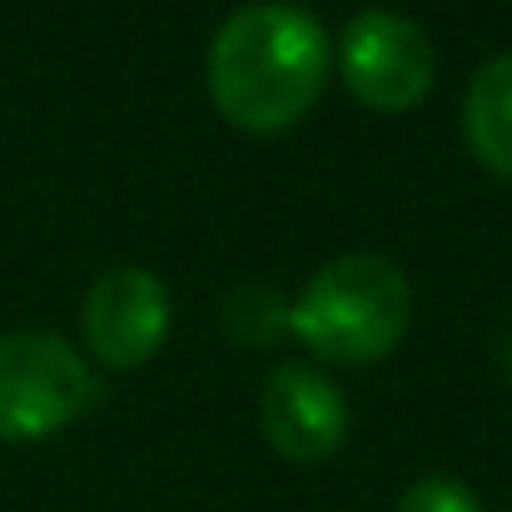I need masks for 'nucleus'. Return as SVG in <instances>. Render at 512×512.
<instances>
[{"mask_svg": "<svg viewBox=\"0 0 512 512\" xmlns=\"http://www.w3.org/2000/svg\"><path fill=\"white\" fill-rule=\"evenodd\" d=\"M503 368L512 373V339H508V348H503Z\"/></svg>", "mask_w": 512, "mask_h": 512, "instance_id": "obj_10", "label": "nucleus"}, {"mask_svg": "<svg viewBox=\"0 0 512 512\" xmlns=\"http://www.w3.org/2000/svg\"><path fill=\"white\" fill-rule=\"evenodd\" d=\"M398 512H483V503L458 478H418L398 498Z\"/></svg>", "mask_w": 512, "mask_h": 512, "instance_id": "obj_9", "label": "nucleus"}, {"mask_svg": "<svg viewBox=\"0 0 512 512\" xmlns=\"http://www.w3.org/2000/svg\"><path fill=\"white\" fill-rule=\"evenodd\" d=\"M289 329V304L269 284H244L224 304V334L239 343H274Z\"/></svg>", "mask_w": 512, "mask_h": 512, "instance_id": "obj_8", "label": "nucleus"}, {"mask_svg": "<svg viewBox=\"0 0 512 512\" xmlns=\"http://www.w3.org/2000/svg\"><path fill=\"white\" fill-rule=\"evenodd\" d=\"M463 135L483 170L512 179V55H498L478 70L463 100Z\"/></svg>", "mask_w": 512, "mask_h": 512, "instance_id": "obj_7", "label": "nucleus"}, {"mask_svg": "<svg viewBox=\"0 0 512 512\" xmlns=\"http://www.w3.org/2000/svg\"><path fill=\"white\" fill-rule=\"evenodd\" d=\"M95 398L85 358L45 329L0 334V443H40L70 428Z\"/></svg>", "mask_w": 512, "mask_h": 512, "instance_id": "obj_3", "label": "nucleus"}, {"mask_svg": "<svg viewBox=\"0 0 512 512\" xmlns=\"http://www.w3.org/2000/svg\"><path fill=\"white\" fill-rule=\"evenodd\" d=\"M413 289L383 254H343L324 264L289 304V334L324 363H373L408 334Z\"/></svg>", "mask_w": 512, "mask_h": 512, "instance_id": "obj_2", "label": "nucleus"}, {"mask_svg": "<svg viewBox=\"0 0 512 512\" xmlns=\"http://www.w3.org/2000/svg\"><path fill=\"white\" fill-rule=\"evenodd\" d=\"M80 329H85L90 353L115 373L150 363L170 339V294H165L160 274L135 269V264L100 274L85 294Z\"/></svg>", "mask_w": 512, "mask_h": 512, "instance_id": "obj_5", "label": "nucleus"}, {"mask_svg": "<svg viewBox=\"0 0 512 512\" xmlns=\"http://www.w3.org/2000/svg\"><path fill=\"white\" fill-rule=\"evenodd\" d=\"M343 85L383 115H403L423 105L433 90V45L398 10H358L339 40Z\"/></svg>", "mask_w": 512, "mask_h": 512, "instance_id": "obj_4", "label": "nucleus"}, {"mask_svg": "<svg viewBox=\"0 0 512 512\" xmlns=\"http://www.w3.org/2000/svg\"><path fill=\"white\" fill-rule=\"evenodd\" d=\"M259 428L289 463H324L348 438V403L339 383L309 363H284L259 393Z\"/></svg>", "mask_w": 512, "mask_h": 512, "instance_id": "obj_6", "label": "nucleus"}, {"mask_svg": "<svg viewBox=\"0 0 512 512\" xmlns=\"http://www.w3.org/2000/svg\"><path fill=\"white\" fill-rule=\"evenodd\" d=\"M329 35L294 0L234 10L209 45V100L244 135L299 125L329 80Z\"/></svg>", "mask_w": 512, "mask_h": 512, "instance_id": "obj_1", "label": "nucleus"}]
</instances>
